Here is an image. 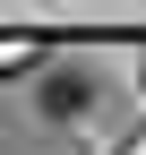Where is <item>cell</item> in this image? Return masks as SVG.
Masks as SVG:
<instances>
[]
</instances>
